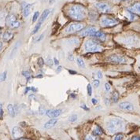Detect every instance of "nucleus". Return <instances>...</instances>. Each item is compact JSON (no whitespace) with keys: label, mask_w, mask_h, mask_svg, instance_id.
Wrapping results in <instances>:
<instances>
[{"label":"nucleus","mask_w":140,"mask_h":140,"mask_svg":"<svg viewBox=\"0 0 140 140\" xmlns=\"http://www.w3.org/2000/svg\"><path fill=\"white\" fill-rule=\"evenodd\" d=\"M84 28V24L82 23H73L69 24L65 29L66 33H73L78 31H80Z\"/></svg>","instance_id":"39448f33"},{"label":"nucleus","mask_w":140,"mask_h":140,"mask_svg":"<svg viewBox=\"0 0 140 140\" xmlns=\"http://www.w3.org/2000/svg\"><path fill=\"white\" fill-rule=\"evenodd\" d=\"M55 1H56V0H49V3H50V4H52V3H54Z\"/></svg>","instance_id":"de8ad7c7"},{"label":"nucleus","mask_w":140,"mask_h":140,"mask_svg":"<svg viewBox=\"0 0 140 140\" xmlns=\"http://www.w3.org/2000/svg\"><path fill=\"white\" fill-rule=\"evenodd\" d=\"M118 98H119V94L117 91H114L112 94V100H113V102H117L118 100Z\"/></svg>","instance_id":"4be33fe9"},{"label":"nucleus","mask_w":140,"mask_h":140,"mask_svg":"<svg viewBox=\"0 0 140 140\" xmlns=\"http://www.w3.org/2000/svg\"><path fill=\"white\" fill-rule=\"evenodd\" d=\"M97 31H98L97 29L94 27H88L86 29L82 31L80 33V35L81 36H92Z\"/></svg>","instance_id":"1a4fd4ad"},{"label":"nucleus","mask_w":140,"mask_h":140,"mask_svg":"<svg viewBox=\"0 0 140 140\" xmlns=\"http://www.w3.org/2000/svg\"><path fill=\"white\" fill-rule=\"evenodd\" d=\"M12 37H13V33L10 32V31H6V32H5L4 33H3V40L4 41H9V40H10L11 39H12Z\"/></svg>","instance_id":"a211bd4d"},{"label":"nucleus","mask_w":140,"mask_h":140,"mask_svg":"<svg viewBox=\"0 0 140 140\" xmlns=\"http://www.w3.org/2000/svg\"><path fill=\"white\" fill-rule=\"evenodd\" d=\"M62 113V110L60 109H58L47 110L46 113V115L50 118H56V117H59Z\"/></svg>","instance_id":"9d476101"},{"label":"nucleus","mask_w":140,"mask_h":140,"mask_svg":"<svg viewBox=\"0 0 140 140\" xmlns=\"http://www.w3.org/2000/svg\"><path fill=\"white\" fill-rule=\"evenodd\" d=\"M38 65L40 66V67H42L43 65H44V61H43V59L42 58H39V60H38Z\"/></svg>","instance_id":"7c9ffc66"},{"label":"nucleus","mask_w":140,"mask_h":140,"mask_svg":"<svg viewBox=\"0 0 140 140\" xmlns=\"http://www.w3.org/2000/svg\"><path fill=\"white\" fill-rule=\"evenodd\" d=\"M99 84H100V81L99 80H94V81H93V86H94V87H98L99 86Z\"/></svg>","instance_id":"c85d7f7f"},{"label":"nucleus","mask_w":140,"mask_h":140,"mask_svg":"<svg viewBox=\"0 0 140 140\" xmlns=\"http://www.w3.org/2000/svg\"><path fill=\"white\" fill-rule=\"evenodd\" d=\"M138 68H139V71H140V64H139V66H138Z\"/></svg>","instance_id":"8fccbe9b"},{"label":"nucleus","mask_w":140,"mask_h":140,"mask_svg":"<svg viewBox=\"0 0 140 140\" xmlns=\"http://www.w3.org/2000/svg\"><path fill=\"white\" fill-rule=\"evenodd\" d=\"M76 63H77V65L80 67V68H85V63H84V62L83 61V59H81V58H76Z\"/></svg>","instance_id":"412c9836"},{"label":"nucleus","mask_w":140,"mask_h":140,"mask_svg":"<svg viewBox=\"0 0 140 140\" xmlns=\"http://www.w3.org/2000/svg\"><path fill=\"white\" fill-rule=\"evenodd\" d=\"M62 66H58V67L57 68V69H56V73H59L62 71Z\"/></svg>","instance_id":"c9c22d12"},{"label":"nucleus","mask_w":140,"mask_h":140,"mask_svg":"<svg viewBox=\"0 0 140 140\" xmlns=\"http://www.w3.org/2000/svg\"><path fill=\"white\" fill-rule=\"evenodd\" d=\"M105 89H106V91H110L111 87H110V85L109 84V83H106V84H105Z\"/></svg>","instance_id":"473e14b6"},{"label":"nucleus","mask_w":140,"mask_h":140,"mask_svg":"<svg viewBox=\"0 0 140 140\" xmlns=\"http://www.w3.org/2000/svg\"><path fill=\"white\" fill-rule=\"evenodd\" d=\"M84 49L87 52H97L102 49L98 41L94 39H89L84 44Z\"/></svg>","instance_id":"7ed1b4c3"},{"label":"nucleus","mask_w":140,"mask_h":140,"mask_svg":"<svg viewBox=\"0 0 140 140\" xmlns=\"http://www.w3.org/2000/svg\"><path fill=\"white\" fill-rule=\"evenodd\" d=\"M6 74H7V72H6V71H5L4 73H2V75H1V76H0V80H1L2 82L6 80Z\"/></svg>","instance_id":"cd10ccee"},{"label":"nucleus","mask_w":140,"mask_h":140,"mask_svg":"<svg viewBox=\"0 0 140 140\" xmlns=\"http://www.w3.org/2000/svg\"><path fill=\"white\" fill-rule=\"evenodd\" d=\"M70 73H72V74H76V72H75V71H73V70H69L68 71Z\"/></svg>","instance_id":"a18cd8bd"},{"label":"nucleus","mask_w":140,"mask_h":140,"mask_svg":"<svg viewBox=\"0 0 140 140\" xmlns=\"http://www.w3.org/2000/svg\"><path fill=\"white\" fill-rule=\"evenodd\" d=\"M120 109H123V110H126V111H132L134 109V106L132 103L128 102H121L119 105Z\"/></svg>","instance_id":"ddd939ff"},{"label":"nucleus","mask_w":140,"mask_h":140,"mask_svg":"<svg viewBox=\"0 0 140 140\" xmlns=\"http://www.w3.org/2000/svg\"><path fill=\"white\" fill-rule=\"evenodd\" d=\"M3 106H2V104L0 103V117H3Z\"/></svg>","instance_id":"72a5a7b5"},{"label":"nucleus","mask_w":140,"mask_h":140,"mask_svg":"<svg viewBox=\"0 0 140 140\" xmlns=\"http://www.w3.org/2000/svg\"><path fill=\"white\" fill-rule=\"evenodd\" d=\"M7 110H8V113L9 114L13 117H15V109H14V106H13L12 104H9L7 106Z\"/></svg>","instance_id":"6ab92c4d"},{"label":"nucleus","mask_w":140,"mask_h":140,"mask_svg":"<svg viewBox=\"0 0 140 140\" xmlns=\"http://www.w3.org/2000/svg\"><path fill=\"white\" fill-rule=\"evenodd\" d=\"M93 135L94 136H100L101 135H102V129L99 127V126H96V127L94 128V129L93 130L92 132Z\"/></svg>","instance_id":"aec40b11"},{"label":"nucleus","mask_w":140,"mask_h":140,"mask_svg":"<svg viewBox=\"0 0 140 140\" xmlns=\"http://www.w3.org/2000/svg\"><path fill=\"white\" fill-rule=\"evenodd\" d=\"M2 47H3V43L0 42V50H1V48H2Z\"/></svg>","instance_id":"09e8293b"},{"label":"nucleus","mask_w":140,"mask_h":140,"mask_svg":"<svg viewBox=\"0 0 140 140\" xmlns=\"http://www.w3.org/2000/svg\"><path fill=\"white\" fill-rule=\"evenodd\" d=\"M87 94L89 95V96H91V94H92V87H91V85L90 84H87Z\"/></svg>","instance_id":"bb28decb"},{"label":"nucleus","mask_w":140,"mask_h":140,"mask_svg":"<svg viewBox=\"0 0 140 140\" xmlns=\"http://www.w3.org/2000/svg\"><path fill=\"white\" fill-rule=\"evenodd\" d=\"M33 9V5L32 4H25L23 7V15L24 18H27L30 15L32 10Z\"/></svg>","instance_id":"f8f14e48"},{"label":"nucleus","mask_w":140,"mask_h":140,"mask_svg":"<svg viewBox=\"0 0 140 140\" xmlns=\"http://www.w3.org/2000/svg\"><path fill=\"white\" fill-rule=\"evenodd\" d=\"M124 138V135L123 134H118L114 137L115 140H120V139H123Z\"/></svg>","instance_id":"c756f323"},{"label":"nucleus","mask_w":140,"mask_h":140,"mask_svg":"<svg viewBox=\"0 0 140 140\" xmlns=\"http://www.w3.org/2000/svg\"><path fill=\"white\" fill-rule=\"evenodd\" d=\"M43 37H44V34H42L40 36H39V38H38L37 39V40H36V42H39V41H41L42 39H43Z\"/></svg>","instance_id":"e433bc0d"},{"label":"nucleus","mask_w":140,"mask_h":140,"mask_svg":"<svg viewBox=\"0 0 140 140\" xmlns=\"http://www.w3.org/2000/svg\"><path fill=\"white\" fill-rule=\"evenodd\" d=\"M41 25H42V24H41V23H39V22H38V24L35 26V28H34V29H33V31H32V34H36V33L39 31V29H40Z\"/></svg>","instance_id":"b1692460"},{"label":"nucleus","mask_w":140,"mask_h":140,"mask_svg":"<svg viewBox=\"0 0 140 140\" xmlns=\"http://www.w3.org/2000/svg\"><path fill=\"white\" fill-rule=\"evenodd\" d=\"M68 120H69L70 122L73 123V122H75V121L77 120V116L76 114H73V115H71V116L69 117V119Z\"/></svg>","instance_id":"393cba45"},{"label":"nucleus","mask_w":140,"mask_h":140,"mask_svg":"<svg viewBox=\"0 0 140 140\" xmlns=\"http://www.w3.org/2000/svg\"><path fill=\"white\" fill-rule=\"evenodd\" d=\"M54 64L56 65H59V61L57 60V58H54Z\"/></svg>","instance_id":"4c0bfd02"},{"label":"nucleus","mask_w":140,"mask_h":140,"mask_svg":"<svg viewBox=\"0 0 140 140\" xmlns=\"http://www.w3.org/2000/svg\"><path fill=\"white\" fill-rule=\"evenodd\" d=\"M39 113L40 115H43V114L47 113V110H46V109H45V107L43 106H39Z\"/></svg>","instance_id":"5701e85b"},{"label":"nucleus","mask_w":140,"mask_h":140,"mask_svg":"<svg viewBox=\"0 0 140 140\" xmlns=\"http://www.w3.org/2000/svg\"><path fill=\"white\" fill-rule=\"evenodd\" d=\"M96 7L99 12L102 13H109L111 11V6L109 4H108L107 3L105 2H100L96 3Z\"/></svg>","instance_id":"6e6552de"},{"label":"nucleus","mask_w":140,"mask_h":140,"mask_svg":"<svg viewBox=\"0 0 140 140\" xmlns=\"http://www.w3.org/2000/svg\"><path fill=\"white\" fill-rule=\"evenodd\" d=\"M87 15V10L81 5H73L68 10V16L75 21H81Z\"/></svg>","instance_id":"f257e3e1"},{"label":"nucleus","mask_w":140,"mask_h":140,"mask_svg":"<svg viewBox=\"0 0 140 140\" xmlns=\"http://www.w3.org/2000/svg\"><path fill=\"white\" fill-rule=\"evenodd\" d=\"M58 123V119H55V118H51L50 120H48L45 124H44V128L46 129H50L56 125V124Z\"/></svg>","instance_id":"4468645a"},{"label":"nucleus","mask_w":140,"mask_h":140,"mask_svg":"<svg viewBox=\"0 0 140 140\" xmlns=\"http://www.w3.org/2000/svg\"><path fill=\"white\" fill-rule=\"evenodd\" d=\"M47 64H48L50 66H52V65H54V63H53V61H52L51 59H48V60H47Z\"/></svg>","instance_id":"58836bf2"},{"label":"nucleus","mask_w":140,"mask_h":140,"mask_svg":"<svg viewBox=\"0 0 140 140\" xmlns=\"http://www.w3.org/2000/svg\"><path fill=\"white\" fill-rule=\"evenodd\" d=\"M124 122L118 118H113L110 119L106 123V129L111 134H114L124 130Z\"/></svg>","instance_id":"f03ea898"},{"label":"nucleus","mask_w":140,"mask_h":140,"mask_svg":"<svg viewBox=\"0 0 140 140\" xmlns=\"http://www.w3.org/2000/svg\"><path fill=\"white\" fill-rule=\"evenodd\" d=\"M129 11L133 13H136V14L140 15V3H135L132 7H130Z\"/></svg>","instance_id":"2eb2a0df"},{"label":"nucleus","mask_w":140,"mask_h":140,"mask_svg":"<svg viewBox=\"0 0 140 140\" xmlns=\"http://www.w3.org/2000/svg\"><path fill=\"white\" fill-rule=\"evenodd\" d=\"M98 77H99V79L102 78V73L101 71H99V72H98Z\"/></svg>","instance_id":"a19ab883"},{"label":"nucleus","mask_w":140,"mask_h":140,"mask_svg":"<svg viewBox=\"0 0 140 140\" xmlns=\"http://www.w3.org/2000/svg\"><path fill=\"white\" fill-rule=\"evenodd\" d=\"M93 37H94V38H97V39H100V40H102V41H104V40H106V35L103 33V32H99V31H97L93 36H92Z\"/></svg>","instance_id":"f3484780"},{"label":"nucleus","mask_w":140,"mask_h":140,"mask_svg":"<svg viewBox=\"0 0 140 140\" xmlns=\"http://www.w3.org/2000/svg\"><path fill=\"white\" fill-rule=\"evenodd\" d=\"M105 102H106V105H109L110 104L109 99H105Z\"/></svg>","instance_id":"c03bdc74"},{"label":"nucleus","mask_w":140,"mask_h":140,"mask_svg":"<svg viewBox=\"0 0 140 140\" xmlns=\"http://www.w3.org/2000/svg\"><path fill=\"white\" fill-rule=\"evenodd\" d=\"M91 102H92V104H93V105H94V106H95V105L98 103V101H97V99H91Z\"/></svg>","instance_id":"ea45409f"},{"label":"nucleus","mask_w":140,"mask_h":140,"mask_svg":"<svg viewBox=\"0 0 140 140\" xmlns=\"http://www.w3.org/2000/svg\"><path fill=\"white\" fill-rule=\"evenodd\" d=\"M22 74H23V76H24L27 77L28 79H29V76H30V73H29V71L23 72V73H22Z\"/></svg>","instance_id":"2f4dec72"},{"label":"nucleus","mask_w":140,"mask_h":140,"mask_svg":"<svg viewBox=\"0 0 140 140\" xmlns=\"http://www.w3.org/2000/svg\"><path fill=\"white\" fill-rule=\"evenodd\" d=\"M39 13L38 11H36L35 13H34V15H33V18H32V22H36L38 19H39Z\"/></svg>","instance_id":"a878e982"},{"label":"nucleus","mask_w":140,"mask_h":140,"mask_svg":"<svg viewBox=\"0 0 140 140\" xmlns=\"http://www.w3.org/2000/svg\"><path fill=\"white\" fill-rule=\"evenodd\" d=\"M107 60L109 62L115 63V64H124L127 62V60H126V58H124L123 56H120V55H117V54L109 56V57L107 58Z\"/></svg>","instance_id":"423d86ee"},{"label":"nucleus","mask_w":140,"mask_h":140,"mask_svg":"<svg viewBox=\"0 0 140 140\" xmlns=\"http://www.w3.org/2000/svg\"><path fill=\"white\" fill-rule=\"evenodd\" d=\"M13 137L15 139H21V137L24 135V132L21 128H20L19 127H14L13 128Z\"/></svg>","instance_id":"9b49d317"},{"label":"nucleus","mask_w":140,"mask_h":140,"mask_svg":"<svg viewBox=\"0 0 140 140\" xmlns=\"http://www.w3.org/2000/svg\"><path fill=\"white\" fill-rule=\"evenodd\" d=\"M132 139H140V137H138V136H135V137H133Z\"/></svg>","instance_id":"49530a36"},{"label":"nucleus","mask_w":140,"mask_h":140,"mask_svg":"<svg viewBox=\"0 0 140 140\" xmlns=\"http://www.w3.org/2000/svg\"><path fill=\"white\" fill-rule=\"evenodd\" d=\"M82 109H85V110H89V108H87L85 105H81V106H80Z\"/></svg>","instance_id":"79ce46f5"},{"label":"nucleus","mask_w":140,"mask_h":140,"mask_svg":"<svg viewBox=\"0 0 140 140\" xmlns=\"http://www.w3.org/2000/svg\"><path fill=\"white\" fill-rule=\"evenodd\" d=\"M6 24L10 29H18V27H20L21 23L14 15L10 14L6 18Z\"/></svg>","instance_id":"20e7f679"},{"label":"nucleus","mask_w":140,"mask_h":140,"mask_svg":"<svg viewBox=\"0 0 140 140\" xmlns=\"http://www.w3.org/2000/svg\"><path fill=\"white\" fill-rule=\"evenodd\" d=\"M73 59H74V58H73V54H69V55H68V60L72 62V61H73Z\"/></svg>","instance_id":"f704fd0d"},{"label":"nucleus","mask_w":140,"mask_h":140,"mask_svg":"<svg viewBox=\"0 0 140 140\" xmlns=\"http://www.w3.org/2000/svg\"><path fill=\"white\" fill-rule=\"evenodd\" d=\"M85 138L86 139H94V138L93 136H91V135H87Z\"/></svg>","instance_id":"37998d69"},{"label":"nucleus","mask_w":140,"mask_h":140,"mask_svg":"<svg viewBox=\"0 0 140 140\" xmlns=\"http://www.w3.org/2000/svg\"><path fill=\"white\" fill-rule=\"evenodd\" d=\"M118 23V21H117L116 19L111 18H107V17H104L101 19L100 24L102 27H113L114 25H116Z\"/></svg>","instance_id":"0eeeda50"},{"label":"nucleus","mask_w":140,"mask_h":140,"mask_svg":"<svg viewBox=\"0 0 140 140\" xmlns=\"http://www.w3.org/2000/svg\"><path fill=\"white\" fill-rule=\"evenodd\" d=\"M50 10H45L43 12V13H42L41 17L39 18V22L41 23V24H43V21L47 19V18L48 17V15L50 14Z\"/></svg>","instance_id":"dca6fc26"}]
</instances>
